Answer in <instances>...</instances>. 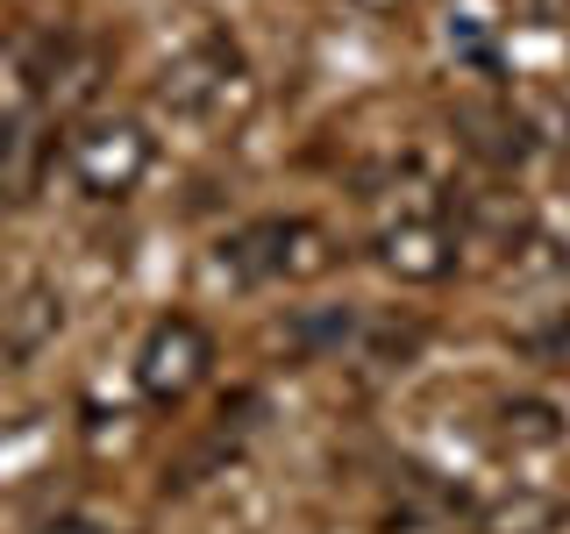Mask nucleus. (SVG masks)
Returning a JSON list of instances; mask_svg holds the SVG:
<instances>
[{"mask_svg": "<svg viewBox=\"0 0 570 534\" xmlns=\"http://www.w3.org/2000/svg\"><path fill=\"white\" fill-rule=\"evenodd\" d=\"M507 435L528 442V449H549V442H563V414L549 399H513L507 406Z\"/></svg>", "mask_w": 570, "mask_h": 534, "instance_id": "obj_7", "label": "nucleus"}, {"mask_svg": "<svg viewBox=\"0 0 570 534\" xmlns=\"http://www.w3.org/2000/svg\"><path fill=\"white\" fill-rule=\"evenodd\" d=\"M71 171H79V186L94 200H121L150 171V136L136 121H94V129L71 136Z\"/></svg>", "mask_w": 570, "mask_h": 534, "instance_id": "obj_1", "label": "nucleus"}, {"mask_svg": "<svg viewBox=\"0 0 570 534\" xmlns=\"http://www.w3.org/2000/svg\"><path fill=\"white\" fill-rule=\"evenodd\" d=\"M236 249H243L249 278H299L307 285L321 271H335V243H328V228H314V221H264V228H249Z\"/></svg>", "mask_w": 570, "mask_h": 534, "instance_id": "obj_2", "label": "nucleus"}, {"mask_svg": "<svg viewBox=\"0 0 570 534\" xmlns=\"http://www.w3.org/2000/svg\"><path fill=\"white\" fill-rule=\"evenodd\" d=\"M200 370H207V328L200 320H186V314L157 320L150 343H142V392L150 399H178Z\"/></svg>", "mask_w": 570, "mask_h": 534, "instance_id": "obj_3", "label": "nucleus"}, {"mask_svg": "<svg viewBox=\"0 0 570 534\" xmlns=\"http://www.w3.org/2000/svg\"><path fill=\"white\" fill-rule=\"evenodd\" d=\"M58 320H65V299L50 293V285H22L14 307H0V356H8V364H29V356L58 335Z\"/></svg>", "mask_w": 570, "mask_h": 534, "instance_id": "obj_4", "label": "nucleus"}, {"mask_svg": "<svg viewBox=\"0 0 570 534\" xmlns=\"http://www.w3.org/2000/svg\"><path fill=\"white\" fill-rule=\"evenodd\" d=\"M379 257L400 278H442L456 264V243H450V228H442V221H400V228H385Z\"/></svg>", "mask_w": 570, "mask_h": 534, "instance_id": "obj_5", "label": "nucleus"}, {"mask_svg": "<svg viewBox=\"0 0 570 534\" xmlns=\"http://www.w3.org/2000/svg\"><path fill=\"white\" fill-rule=\"evenodd\" d=\"M364 8H400V0H364Z\"/></svg>", "mask_w": 570, "mask_h": 534, "instance_id": "obj_9", "label": "nucleus"}, {"mask_svg": "<svg viewBox=\"0 0 570 534\" xmlns=\"http://www.w3.org/2000/svg\"><path fill=\"white\" fill-rule=\"evenodd\" d=\"M557 521H563V506L549 492H513L485 513V534H549Z\"/></svg>", "mask_w": 570, "mask_h": 534, "instance_id": "obj_6", "label": "nucleus"}, {"mask_svg": "<svg viewBox=\"0 0 570 534\" xmlns=\"http://www.w3.org/2000/svg\"><path fill=\"white\" fill-rule=\"evenodd\" d=\"M43 534H100V527H86V521H65V527H43Z\"/></svg>", "mask_w": 570, "mask_h": 534, "instance_id": "obj_8", "label": "nucleus"}]
</instances>
